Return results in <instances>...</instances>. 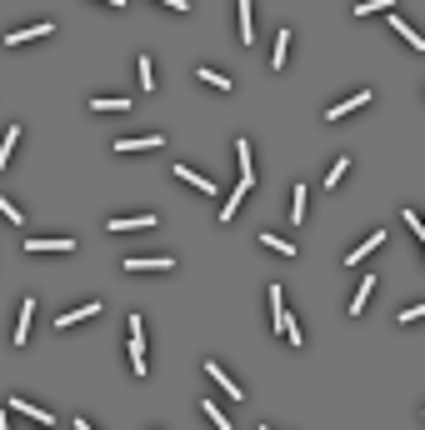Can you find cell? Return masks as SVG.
<instances>
[{"instance_id": "3957f363", "label": "cell", "mask_w": 425, "mask_h": 430, "mask_svg": "<svg viewBox=\"0 0 425 430\" xmlns=\"http://www.w3.org/2000/svg\"><path fill=\"white\" fill-rule=\"evenodd\" d=\"M25 250H30V255H66V250H75V240H70V235H56V240H25Z\"/></svg>"}, {"instance_id": "52a82bcc", "label": "cell", "mask_w": 425, "mask_h": 430, "mask_svg": "<svg viewBox=\"0 0 425 430\" xmlns=\"http://www.w3.org/2000/svg\"><path fill=\"white\" fill-rule=\"evenodd\" d=\"M161 140H166V135H121V140H116V155H125V150H155Z\"/></svg>"}, {"instance_id": "9c48e42d", "label": "cell", "mask_w": 425, "mask_h": 430, "mask_svg": "<svg viewBox=\"0 0 425 430\" xmlns=\"http://www.w3.org/2000/svg\"><path fill=\"white\" fill-rule=\"evenodd\" d=\"M386 20H390V30H395V35H400V40L410 45V50H425V35H420V30H410V25H405L400 16H386Z\"/></svg>"}, {"instance_id": "7c38bea8", "label": "cell", "mask_w": 425, "mask_h": 430, "mask_svg": "<svg viewBox=\"0 0 425 430\" xmlns=\"http://www.w3.org/2000/svg\"><path fill=\"white\" fill-rule=\"evenodd\" d=\"M265 295H271V315H276V331H285V320H290V310H285V290H281V285H271Z\"/></svg>"}, {"instance_id": "d4e9b609", "label": "cell", "mask_w": 425, "mask_h": 430, "mask_svg": "<svg viewBox=\"0 0 425 430\" xmlns=\"http://www.w3.org/2000/svg\"><path fill=\"white\" fill-rule=\"evenodd\" d=\"M16 135H20V125H11V130H6V140H0V166H11V150H16Z\"/></svg>"}, {"instance_id": "83f0119b", "label": "cell", "mask_w": 425, "mask_h": 430, "mask_svg": "<svg viewBox=\"0 0 425 430\" xmlns=\"http://www.w3.org/2000/svg\"><path fill=\"white\" fill-rule=\"evenodd\" d=\"M390 6H395V0H360L355 16H376V11H390Z\"/></svg>"}, {"instance_id": "2e32d148", "label": "cell", "mask_w": 425, "mask_h": 430, "mask_svg": "<svg viewBox=\"0 0 425 430\" xmlns=\"http://www.w3.org/2000/svg\"><path fill=\"white\" fill-rule=\"evenodd\" d=\"M30 315H35V300H25V305H20V320H16V345H25V340H30Z\"/></svg>"}, {"instance_id": "7402d4cb", "label": "cell", "mask_w": 425, "mask_h": 430, "mask_svg": "<svg viewBox=\"0 0 425 430\" xmlns=\"http://www.w3.org/2000/svg\"><path fill=\"white\" fill-rule=\"evenodd\" d=\"M290 221H295V226L305 221V185H295V190H290Z\"/></svg>"}, {"instance_id": "d6a6232c", "label": "cell", "mask_w": 425, "mask_h": 430, "mask_svg": "<svg viewBox=\"0 0 425 430\" xmlns=\"http://www.w3.org/2000/svg\"><path fill=\"white\" fill-rule=\"evenodd\" d=\"M100 6H111V11H125V0H100Z\"/></svg>"}, {"instance_id": "4dcf8cb0", "label": "cell", "mask_w": 425, "mask_h": 430, "mask_svg": "<svg viewBox=\"0 0 425 430\" xmlns=\"http://www.w3.org/2000/svg\"><path fill=\"white\" fill-rule=\"evenodd\" d=\"M285 340H290V345H300V340H305V336H300V326H295V315L285 320Z\"/></svg>"}, {"instance_id": "6da1fadb", "label": "cell", "mask_w": 425, "mask_h": 430, "mask_svg": "<svg viewBox=\"0 0 425 430\" xmlns=\"http://www.w3.org/2000/svg\"><path fill=\"white\" fill-rule=\"evenodd\" d=\"M140 331H145V320L130 315V370H135V375H145V336H140Z\"/></svg>"}, {"instance_id": "e575fe53", "label": "cell", "mask_w": 425, "mask_h": 430, "mask_svg": "<svg viewBox=\"0 0 425 430\" xmlns=\"http://www.w3.org/2000/svg\"><path fill=\"white\" fill-rule=\"evenodd\" d=\"M420 245H425V231H420ZM420 260H425V255H420Z\"/></svg>"}, {"instance_id": "5bb4252c", "label": "cell", "mask_w": 425, "mask_h": 430, "mask_svg": "<svg viewBox=\"0 0 425 430\" xmlns=\"http://www.w3.org/2000/svg\"><path fill=\"white\" fill-rule=\"evenodd\" d=\"M235 155H240V185L250 190V185H255V176H250V140H245V135L235 140Z\"/></svg>"}, {"instance_id": "603a6c76", "label": "cell", "mask_w": 425, "mask_h": 430, "mask_svg": "<svg viewBox=\"0 0 425 430\" xmlns=\"http://www.w3.org/2000/svg\"><path fill=\"white\" fill-rule=\"evenodd\" d=\"M90 105H95V111H125L130 100H125V95H95Z\"/></svg>"}, {"instance_id": "4316f807", "label": "cell", "mask_w": 425, "mask_h": 430, "mask_svg": "<svg viewBox=\"0 0 425 430\" xmlns=\"http://www.w3.org/2000/svg\"><path fill=\"white\" fill-rule=\"evenodd\" d=\"M260 245H265V250H281V255H295V245H285V240H281V235H271V231L260 235Z\"/></svg>"}, {"instance_id": "8992f818", "label": "cell", "mask_w": 425, "mask_h": 430, "mask_svg": "<svg viewBox=\"0 0 425 430\" xmlns=\"http://www.w3.org/2000/svg\"><path fill=\"white\" fill-rule=\"evenodd\" d=\"M205 375H210V381H216V386H221L226 395H235V400L245 395V391H240V381H235V375H226V370H221L216 360H205Z\"/></svg>"}, {"instance_id": "484cf974", "label": "cell", "mask_w": 425, "mask_h": 430, "mask_svg": "<svg viewBox=\"0 0 425 430\" xmlns=\"http://www.w3.org/2000/svg\"><path fill=\"white\" fill-rule=\"evenodd\" d=\"M140 90H145V95L155 90V66H150V56H140Z\"/></svg>"}, {"instance_id": "277c9868", "label": "cell", "mask_w": 425, "mask_h": 430, "mask_svg": "<svg viewBox=\"0 0 425 430\" xmlns=\"http://www.w3.org/2000/svg\"><path fill=\"white\" fill-rule=\"evenodd\" d=\"M360 105H370V90H360V95H345L340 105H331V111H326V121L335 125V121H345L350 111H360Z\"/></svg>"}, {"instance_id": "ba28073f", "label": "cell", "mask_w": 425, "mask_h": 430, "mask_svg": "<svg viewBox=\"0 0 425 430\" xmlns=\"http://www.w3.org/2000/svg\"><path fill=\"white\" fill-rule=\"evenodd\" d=\"M50 30H56V25H50V20H40V25H25V30H11V35H6V45L16 50V45H25V40H40V35H50Z\"/></svg>"}, {"instance_id": "4fadbf2b", "label": "cell", "mask_w": 425, "mask_h": 430, "mask_svg": "<svg viewBox=\"0 0 425 430\" xmlns=\"http://www.w3.org/2000/svg\"><path fill=\"white\" fill-rule=\"evenodd\" d=\"M381 245H386V231H376V235H370V240H365V245H355V250H350V255H345V265H360V260H365V255H370V250H381Z\"/></svg>"}, {"instance_id": "ffe728a7", "label": "cell", "mask_w": 425, "mask_h": 430, "mask_svg": "<svg viewBox=\"0 0 425 430\" xmlns=\"http://www.w3.org/2000/svg\"><path fill=\"white\" fill-rule=\"evenodd\" d=\"M285 50H290V30L281 25V30H276V50H271V66H276V70L285 66Z\"/></svg>"}, {"instance_id": "1f68e13d", "label": "cell", "mask_w": 425, "mask_h": 430, "mask_svg": "<svg viewBox=\"0 0 425 430\" xmlns=\"http://www.w3.org/2000/svg\"><path fill=\"white\" fill-rule=\"evenodd\" d=\"M161 6H171V11H180V16H185V11H190V0H161Z\"/></svg>"}, {"instance_id": "44dd1931", "label": "cell", "mask_w": 425, "mask_h": 430, "mask_svg": "<svg viewBox=\"0 0 425 430\" xmlns=\"http://www.w3.org/2000/svg\"><path fill=\"white\" fill-rule=\"evenodd\" d=\"M370 290H376V281H370V276H365V281H360V290L350 295V315H360V310H365V300H370Z\"/></svg>"}, {"instance_id": "7a4b0ae2", "label": "cell", "mask_w": 425, "mask_h": 430, "mask_svg": "<svg viewBox=\"0 0 425 430\" xmlns=\"http://www.w3.org/2000/svg\"><path fill=\"white\" fill-rule=\"evenodd\" d=\"M145 226H155V215H111V221H105V231H111V235H121V231H145Z\"/></svg>"}, {"instance_id": "9a60e30c", "label": "cell", "mask_w": 425, "mask_h": 430, "mask_svg": "<svg viewBox=\"0 0 425 430\" xmlns=\"http://www.w3.org/2000/svg\"><path fill=\"white\" fill-rule=\"evenodd\" d=\"M240 200H245V185H235V190L226 195V205H221V221H226V226H230L235 215H240Z\"/></svg>"}, {"instance_id": "836d02e7", "label": "cell", "mask_w": 425, "mask_h": 430, "mask_svg": "<svg viewBox=\"0 0 425 430\" xmlns=\"http://www.w3.org/2000/svg\"><path fill=\"white\" fill-rule=\"evenodd\" d=\"M75 430H95V425H85V420H80V415H75Z\"/></svg>"}, {"instance_id": "5b68a950", "label": "cell", "mask_w": 425, "mask_h": 430, "mask_svg": "<svg viewBox=\"0 0 425 430\" xmlns=\"http://www.w3.org/2000/svg\"><path fill=\"white\" fill-rule=\"evenodd\" d=\"M171 255H125V271H171Z\"/></svg>"}, {"instance_id": "cb8c5ba5", "label": "cell", "mask_w": 425, "mask_h": 430, "mask_svg": "<svg viewBox=\"0 0 425 430\" xmlns=\"http://www.w3.org/2000/svg\"><path fill=\"white\" fill-rule=\"evenodd\" d=\"M235 16H240V45H250V0H240V6H235Z\"/></svg>"}, {"instance_id": "f1b7e54d", "label": "cell", "mask_w": 425, "mask_h": 430, "mask_svg": "<svg viewBox=\"0 0 425 430\" xmlns=\"http://www.w3.org/2000/svg\"><path fill=\"white\" fill-rule=\"evenodd\" d=\"M395 320H400V326H415V320H425V300H415V305H410V310H400Z\"/></svg>"}, {"instance_id": "e0dca14e", "label": "cell", "mask_w": 425, "mask_h": 430, "mask_svg": "<svg viewBox=\"0 0 425 430\" xmlns=\"http://www.w3.org/2000/svg\"><path fill=\"white\" fill-rule=\"evenodd\" d=\"M175 176H180V180H185L190 190H200V195H210V190H216V185H210V180H205V176H195L190 166H175Z\"/></svg>"}, {"instance_id": "8fae6325", "label": "cell", "mask_w": 425, "mask_h": 430, "mask_svg": "<svg viewBox=\"0 0 425 430\" xmlns=\"http://www.w3.org/2000/svg\"><path fill=\"white\" fill-rule=\"evenodd\" d=\"M195 80H200V85H216V90H226V95L235 90V80H230V75H221V70H210V66H200V70H195Z\"/></svg>"}, {"instance_id": "d6986e66", "label": "cell", "mask_w": 425, "mask_h": 430, "mask_svg": "<svg viewBox=\"0 0 425 430\" xmlns=\"http://www.w3.org/2000/svg\"><path fill=\"white\" fill-rule=\"evenodd\" d=\"M200 415L216 425V430H230V415H221V405H216V400H200Z\"/></svg>"}, {"instance_id": "f546056e", "label": "cell", "mask_w": 425, "mask_h": 430, "mask_svg": "<svg viewBox=\"0 0 425 430\" xmlns=\"http://www.w3.org/2000/svg\"><path fill=\"white\" fill-rule=\"evenodd\" d=\"M345 171H350V160L340 155V160H335V166H331V176H326V185H340V176H345Z\"/></svg>"}, {"instance_id": "ac0fdd59", "label": "cell", "mask_w": 425, "mask_h": 430, "mask_svg": "<svg viewBox=\"0 0 425 430\" xmlns=\"http://www.w3.org/2000/svg\"><path fill=\"white\" fill-rule=\"evenodd\" d=\"M11 410H16V415H30L35 425H50V420H56V415H45V410H40V405H30V400H11Z\"/></svg>"}, {"instance_id": "30bf717a", "label": "cell", "mask_w": 425, "mask_h": 430, "mask_svg": "<svg viewBox=\"0 0 425 430\" xmlns=\"http://www.w3.org/2000/svg\"><path fill=\"white\" fill-rule=\"evenodd\" d=\"M90 315H100V300H85L80 310H66V315L56 320V326H61V331H70V326H75V320H90Z\"/></svg>"}]
</instances>
